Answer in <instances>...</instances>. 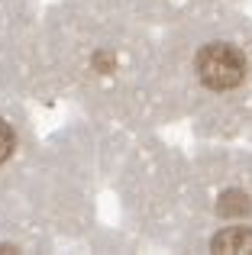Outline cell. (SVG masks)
Returning <instances> with one entry per match:
<instances>
[{
    "instance_id": "1",
    "label": "cell",
    "mask_w": 252,
    "mask_h": 255,
    "mask_svg": "<svg viewBox=\"0 0 252 255\" xmlns=\"http://www.w3.org/2000/svg\"><path fill=\"white\" fill-rule=\"evenodd\" d=\"M249 55L240 42L210 39L194 52V78L210 94H233L249 81Z\"/></svg>"
},
{
    "instance_id": "2",
    "label": "cell",
    "mask_w": 252,
    "mask_h": 255,
    "mask_svg": "<svg viewBox=\"0 0 252 255\" xmlns=\"http://www.w3.org/2000/svg\"><path fill=\"white\" fill-rule=\"evenodd\" d=\"M214 252H252V226H227L210 239Z\"/></svg>"
},
{
    "instance_id": "3",
    "label": "cell",
    "mask_w": 252,
    "mask_h": 255,
    "mask_svg": "<svg viewBox=\"0 0 252 255\" xmlns=\"http://www.w3.org/2000/svg\"><path fill=\"white\" fill-rule=\"evenodd\" d=\"M13 145H16V136H13L10 123H6V120L0 117V165H3L6 158L13 155Z\"/></svg>"
}]
</instances>
